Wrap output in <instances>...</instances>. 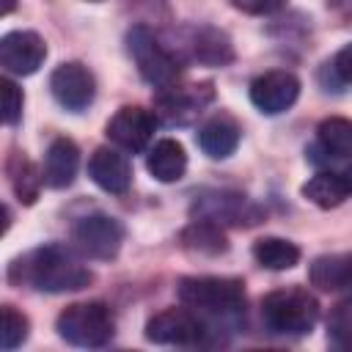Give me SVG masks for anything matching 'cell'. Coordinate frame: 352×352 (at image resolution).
<instances>
[{
  "instance_id": "6da1fadb",
  "label": "cell",
  "mask_w": 352,
  "mask_h": 352,
  "mask_svg": "<svg viewBox=\"0 0 352 352\" xmlns=\"http://www.w3.org/2000/svg\"><path fill=\"white\" fill-rule=\"evenodd\" d=\"M14 286H28L47 294L80 292L94 280V272L63 245H41L25 256H16L8 267Z\"/></svg>"
},
{
  "instance_id": "7a4b0ae2",
  "label": "cell",
  "mask_w": 352,
  "mask_h": 352,
  "mask_svg": "<svg viewBox=\"0 0 352 352\" xmlns=\"http://www.w3.org/2000/svg\"><path fill=\"white\" fill-rule=\"evenodd\" d=\"M261 319L275 336H308L319 319V302L302 286L275 289L261 300Z\"/></svg>"
},
{
  "instance_id": "3957f363",
  "label": "cell",
  "mask_w": 352,
  "mask_h": 352,
  "mask_svg": "<svg viewBox=\"0 0 352 352\" xmlns=\"http://www.w3.org/2000/svg\"><path fill=\"white\" fill-rule=\"evenodd\" d=\"M179 300L204 316H234L245 305V283L239 278L187 275L176 283Z\"/></svg>"
},
{
  "instance_id": "277c9868",
  "label": "cell",
  "mask_w": 352,
  "mask_h": 352,
  "mask_svg": "<svg viewBox=\"0 0 352 352\" xmlns=\"http://www.w3.org/2000/svg\"><path fill=\"white\" fill-rule=\"evenodd\" d=\"M55 330L72 346L96 349L113 338L116 319L104 302H72L58 314Z\"/></svg>"
},
{
  "instance_id": "5b68a950",
  "label": "cell",
  "mask_w": 352,
  "mask_h": 352,
  "mask_svg": "<svg viewBox=\"0 0 352 352\" xmlns=\"http://www.w3.org/2000/svg\"><path fill=\"white\" fill-rule=\"evenodd\" d=\"M126 50H129V58L135 60L140 77L148 85L165 88V85L176 82V77H179L176 55H170V50L146 25H135L126 33Z\"/></svg>"
},
{
  "instance_id": "8992f818",
  "label": "cell",
  "mask_w": 352,
  "mask_h": 352,
  "mask_svg": "<svg viewBox=\"0 0 352 352\" xmlns=\"http://www.w3.org/2000/svg\"><path fill=\"white\" fill-rule=\"evenodd\" d=\"M72 242L88 258L110 261L118 256V250L124 245V226L113 214L91 212L72 226Z\"/></svg>"
},
{
  "instance_id": "52a82bcc",
  "label": "cell",
  "mask_w": 352,
  "mask_h": 352,
  "mask_svg": "<svg viewBox=\"0 0 352 352\" xmlns=\"http://www.w3.org/2000/svg\"><path fill=\"white\" fill-rule=\"evenodd\" d=\"M192 217L209 220L217 226H256L261 220V209L242 192L234 190H206L192 201Z\"/></svg>"
},
{
  "instance_id": "ba28073f",
  "label": "cell",
  "mask_w": 352,
  "mask_h": 352,
  "mask_svg": "<svg viewBox=\"0 0 352 352\" xmlns=\"http://www.w3.org/2000/svg\"><path fill=\"white\" fill-rule=\"evenodd\" d=\"M206 336V322L192 308H168L146 322V338L151 344H198Z\"/></svg>"
},
{
  "instance_id": "9c48e42d",
  "label": "cell",
  "mask_w": 352,
  "mask_h": 352,
  "mask_svg": "<svg viewBox=\"0 0 352 352\" xmlns=\"http://www.w3.org/2000/svg\"><path fill=\"white\" fill-rule=\"evenodd\" d=\"M214 99V91H212V82H201V85H165L160 88L154 104H157V116L165 121V124H190L195 116L204 113V107Z\"/></svg>"
},
{
  "instance_id": "30bf717a",
  "label": "cell",
  "mask_w": 352,
  "mask_h": 352,
  "mask_svg": "<svg viewBox=\"0 0 352 352\" xmlns=\"http://www.w3.org/2000/svg\"><path fill=\"white\" fill-rule=\"evenodd\" d=\"M154 129H157V116L154 113H148L146 107H138V104H124L107 121L104 135L121 151L135 154V151H143L151 143Z\"/></svg>"
},
{
  "instance_id": "8fae6325",
  "label": "cell",
  "mask_w": 352,
  "mask_h": 352,
  "mask_svg": "<svg viewBox=\"0 0 352 352\" xmlns=\"http://www.w3.org/2000/svg\"><path fill=\"white\" fill-rule=\"evenodd\" d=\"M50 91L63 110L82 113L96 96V80L88 72V66L77 60H66L55 66V72L50 74Z\"/></svg>"
},
{
  "instance_id": "7c38bea8",
  "label": "cell",
  "mask_w": 352,
  "mask_h": 352,
  "mask_svg": "<svg viewBox=\"0 0 352 352\" xmlns=\"http://www.w3.org/2000/svg\"><path fill=\"white\" fill-rule=\"evenodd\" d=\"M297 96H300V80L286 69L264 72L250 82V102L264 116L286 113L297 102Z\"/></svg>"
},
{
  "instance_id": "4fadbf2b",
  "label": "cell",
  "mask_w": 352,
  "mask_h": 352,
  "mask_svg": "<svg viewBox=\"0 0 352 352\" xmlns=\"http://www.w3.org/2000/svg\"><path fill=\"white\" fill-rule=\"evenodd\" d=\"M47 58V44L36 30H11L0 38V66L8 74L28 77Z\"/></svg>"
},
{
  "instance_id": "5bb4252c",
  "label": "cell",
  "mask_w": 352,
  "mask_h": 352,
  "mask_svg": "<svg viewBox=\"0 0 352 352\" xmlns=\"http://www.w3.org/2000/svg\"><path fill=\"white\" fill-rule=\"evenodd\" d=\"M302 198L316 204L319 209H336L352 198V162L324 165L302 184Z\"/></svg>"
},
{
  "instance_id": "9a60e30c",
  "label": "cell",
  "mask_w": 352,
  "mask_h": 352,
  "mask_svg": "<svg viewBox=\"0 0 352 352\" xmlns=\"http://www.w3.org/2000/svg\"><path fill=\"white\" fill-rule=\"evenodd\" d=\"M311 162L316 165H341L352 162V121L333 116L316 126V143L311 148Z\"/></svg>"
},
{
  "instance_id": "2e32d148",
  "label": "cell",
  "mask_w": 352,
  "mask_h": 352,
  "mask_svg": "<svg viewBox=\"0 0 352 352\" xmlns=\"http://www.w3.org/2000/svg\"><path fill=\"white\" fill-rule=\"evenodd\" d=\"M88 176L94 179L96 187H102L104 192H113V195H121L129 190L132 184V165L126 160V154H121V148H110V146H102L91 154L88 160Z\"/></svg>"
},
{
  "instance_id": "e0dca14e",
  "label": "cell",
  "mask_w": 352,
  "mask_h": 352,
  "mask_svg": "<svg viewBox=\"0 0 352 352\" xmlns=\"http://www.w3.org/2000/svg\"><path fill=\"white\" fill-rule=\"evenodd\" d=\"M80 168V148L69 138H55L44 154V184L52 190H63L74 182Z\"/></svg>"
},
{
  "instance_id": "ac0fdd59",
  "label": "cell",
  "mask_w": 352,
  "mask_h": 352,
  "mask_svg": "<svg viewBox=\"0 0 352 352\" xmlns=\"http://www.w3.org/2000/svg\"><path fill=\"white\" fill-rule=\"evenodd\" d=\"M311 286L319 292H352V253H324L308 267Z\"/></svg>"
},
{
  "instance_id": "d6986e66",
  "label": "cell",
  "mask_w": 352,
  "mask_h": 352,
  "mask_svg": "<svg viewBox=\"0 0 352 352\" xmlns=\"http://www.w3.org/2000/svg\"><path fill=\"white\" fill-rule=\"evenodd\" d=\"M146 168L148 173L162 182V184H170V182H179L187 170V151L179 140L173 138H162L151 146L148 157H146Z\"/></svg>"
},
{
  "instance_id": "ffe728a7",
  "label": "cell",
  "mask_w": 352,
  "mask_h": 352,
  "mask_svg": "<svg viewBox=\"0 0 352 352\" xmlns=\"http://www.w3.org/2000/svg\"><path fill=\"white\" fill-rule=\"evenodd\" d=\"M198 146L212 160L231 157L236 151V146H239V126H236V121L228 118V116H223V113L214 116V118H209L198 129Z\"/></svg>"
},
{
  "instance_id": "44dd1931",
  "label": "cell",
  "mask_w": 352,
  "mask_h": 352,
  "mask_svg": "<svg viewBox=\"0 0 352 352\" xmlns=\"http://www.w3.org/2000/svg\"><path fill=\"white\" fill-rule=\"evenodd\" d=\"M190 52L204 66H226V63L234 60V44L217 28H198V30H192Z\"/></svg>"
},
{
  "instance_id": "7402d4cb",
  "label": "cell",
  "mask_w": 352,
  "mask_h": 352,
  "mask_svg": "<svg viewBox=\"0 0 352 352\" xmlns=\"http://www.w3.org/2000/svg\"><path fill=\"white\" fill-rule=\"evenodd\" d=\"M182 248L198 256H220L228 250V239L223 234V226L209 220H192L182 231Z\"/></svg>"
},
{
  "instance_id": "603a6c76",
  "label": "cell",
  "mask_w": 352,
  "mask_h": 352,
  "mask_svg": "<svg viewBox=\"0 0 352 352\" xmlns=\"http://www.w3.org/2000/svg\"><path fill=\"white\" fill-rule=\"evenodd\" d=\"M253 258L264 270L283 272V270H292L300 261V248L289 239H280V236H261V239L253 242Z\"/></svg>"
},
{
  "instance_id": "cb8c5ba5",
  "label": "cell",
  "mask_w": 352,
  "mask_h": 352,
  "mask_svg": "<svg viewBox=\"0 0 352 352\" xmlns=\"http://www.w3.org/2000/svg\"><path fill=\"white\" fill-rule=\"evenodd\" d=\"M8 173H11V187L16 192V198L22 204H33L38 198V190L44 184V173L36 170V165L22 157V154H14L11 162H8Z\"/></svg>"
},
{
  "instance_id": "d4e9b609",
  "label": "cell",
  "mask_w": 352,
  "mask_h": 352,
  "mask_svg": "<svg viewBox=\"0 0 352 352\" xmlns=\"http://www.w3.org/2000/svg\"><path fill=\"white\" fill-rule=\"evenodd\" d=\"M28 330H30V322L25 314H19L14 305H3V349L11 352L16 349L25 338H28Z\"/></svg>"
},
{
  "instance_id": "484cf974",
  "label": "cell",
  "mask_w": 352,
  "mask_h": 352,
  "mask_svg": "<svg viewBox=\"0 0 352 352\" xmlns=\"http://www.w3.org/2000/svg\"><path fill=\"white\" fill-rule=\"evenodd\" d=\"M0 88H3V121L6 126H16L22 118V102H25L22 88L11 80H3Z\"/></svg>"
},
{
  "instance_id": "4316f807",
  "label": "cell",
  "mask_w": 352,
  "mask_h": 352,
  "mask_svg": "<svg viewBox=\"0 0 352 352\" xmlns=\"http://www.w3.org/2000/svg\"><path fill=\"white\" fill-rule=\"evenodd\" d=\"M236 11L242 14H250V16H267V14H275L280 11L289 0H228Z\"/></svg>"
},
{
  "instance_id": "83f0119b",
  "label": "cell",
  "mask_w": 352,
  "mask_h": 352,
  "mask_svg": "<svg viewBox=\"0 0 352 352\" xmlns=\"http://www.w3.org/2000/svg\"><path fill=\"white\" fill-rule=\"evenodd\" d=\"M330 66H333V74L341 82H352V41L336 52V58H333Z\"/></svg>"
},
{
  "instance_id": "f1b7e54d",
  "label": "cell",
  "mask_w": 352,
  "mask_h": 352,
  "mask_svg": "<svg viewBox=\"0 0 352 352\" xmlns=\"http://www.w3.org/2000/svg\"><path fill=\"white\" fill-rule=\"evenodd\" d=\"M14 8H16V0H3V8L0 11H3V16H8Z\"/></svg>"
}]
</instances>
